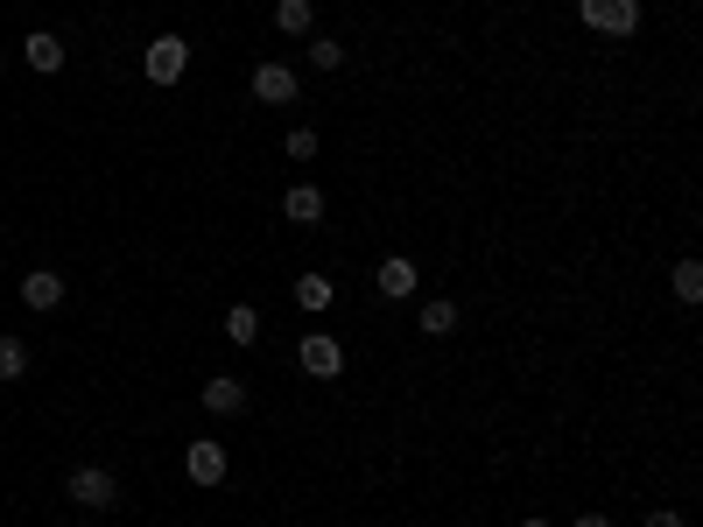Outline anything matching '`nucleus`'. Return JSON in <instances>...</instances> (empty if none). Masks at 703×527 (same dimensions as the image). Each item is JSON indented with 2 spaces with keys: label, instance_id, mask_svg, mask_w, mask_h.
<instances>
[{
  "label": "nucleus",
  "instance_id": "nucleus-1",
  "mask_svg": "<svg viewBox=\"0 0 703 527\" xmlns=\"http://www.w3.org/2000/svg\"><path fill=\"white\" fill-rule=\"evenodd\" d=\"M141 71H148V85H177L190 71V43L183 35H156V43L141 50Z\"/></svg>",
  "mask_w": 703,
  "mask_h": 527
},
{
  "label": "nucleus",
  "instance_id": "nucleus-2",
  "mask_svg": "<svg viewBox=\"0 0 703 527\" xmlns=\"http://www.w3.org/2000/svg\"><path fill=\"white\" fill-rule=\"evenodd\" d=\"M296 366L310 373V380H338V373H345V345H338L331 331H310V337L296 345Z\"/></svg>",
  "mask_w": 703,
  "mask_h": 527
},
{
  "label": "nucleus",
  "instance_id": "nucleus-3",
  "mask_svg": "<svg viewBox=\"0 0 703 527\" xmlns=\"http://www.w3.org/2000/svg\"><path fill=\"white\" fill-rule=\"evenodd\" d=\"M577 14L598 35H633L640 29V0H577Z\"/></svg>",
  "mask_w": 703,
  "mask_h": 527
},
{
  "label": "nucleus",
  "instance_id": "nucleus-4",
  "mask_svg": "<svg viewBox=\"0 0 703 527\" xmlns=\"http://www.w3.org/2000/svg\"><path fill=\"white\" fill-rule=\"evenodd\" d=\"M64 493H71V499H78V506H99V514H106V506H113V499H120V478H113V472H106V464H78V472H71V478H64Z\"/></svg>",
  "mask_w": 703,
  "mask_h": 527
},
{
  "label": "nucleus",
  "instance_id": "nucleus-5",
  "mask_svg": "<svg viewBox=\"0 0 703 527\" xmlns=\"http://www.w3.org/2000/svg\"><path fill=\"white\" fill-rule=\"evenodd\" d=\"M246 85H254L260 106H289V99H296V71L275 64V56H268V64H254V78H246Z\"/></svg>",
  "mask_w": 703,
  "mask_h": 527
},
{
  "label": "nucleus",
  "instance_id": "nucleus-6",
  "mask_svg": "<svg viewBox=\"0 0 703 527\" xmlns=\"http://www.w3.org/2000/svg\"><path fill=\"white\" fill-rule=\"evenodd\" d=\"M183 472H190V485H219L225 478V443L219 437H198L183 450Z\"/></svg>",
  "mask_w": 703,
  "mask_h": 527
},
{
  "label": "nucleus",
  "instance_id": "nucleus-7",
  "mask_svg": "<svg viewBox=\"0 0 703 527\" xmlns=\"http://www.w3.org/2000/svg\"><path fill=\"white\" fill-rule=\"evenodd\" d=\"M22 64H29V71H43V78H50V71H64V35L35 29L29 43H22Z\"/></svg>",
  "mask_w": 703,
  "mask_h": 527
},
{
  "label": "nucleus",
  "instance_id": "nucleus-8",
  "mask_svg": "<svg viewBox=\"0 0 703 527\" xmlns=\"http://www.w3.org/2000/svg\"><path fill=\"white\" fill-rule=\"evenodd\" d=\"M281 218L289 225H324V191H317V183H296V191L281 197Z\"/></svg>",
  "mask_w": 703,
  "mask_h": 527
},
{
  "label": "nucleus",
  "instance_id": "nucleus-9",
  "mask_svg": "<svg viewBox=\"0 0 703 527\" xmlns=\"http://www.w3.org/2000/svg\"><path fill=\"white\" fill-rule=\"evenodd\" d=\"M22 303H29V310H56V303H64V275L29 268V275H22Z\"/></svg>",
  "mask_w": 703,
  "mask_h": 527
},
{
  "label": "nucleus",
  "instance_id": "nucleus-10",
  "mask_svg": "<svg viewBox=\"0 0 703 527\" xmlns=\"http://www.w3.org/2000/svg\"><path fill=\"white\" fill-rule=\"evenodd\" d=\"M373 275H380V295H394V303H402V295H415V260H408V254H387Z\"/></svg>",
  "mask_w": 703,
  "mask_h": 527
},
{
  "label": "nucleus",
  "instance_id": "nucleus-11",
  "mask_svg": "<svg viewBox=\"0 0 703 527\" xmlns=\"http://www.w3.org/2000/svg\"><path fill=\"white\" fill-rule=\"evenodd\" d=\"M204 408H212V416H246V380H204Z\"/></svg>",
  "mask_w": 703,
  "mask_h": 527
},
{
  "label": "nucleus",
  "instance_id": "nucleus-12",
  "mask_svg": "<svg viewBox=\"0 0 703 527\" xmlns=\"http://www.w3.org/2000/svg\"><path fill=\"white\" fill-rule=\"evenodd\" d=\"M331 303H338V281L331 275H296V310L317 316V310H331Z\"/></svg>",
  "mask_w": 703,
  "mask_h": 527
},
{
  "label": "nucleus",
  "instance_id": "nucleus-13",
  "mask_svg": "<svg viewBox=\"0 0 703 527\" xmlns=\"http://www.w3.org/2000/svg\"><path fill=\"white\" fill-rule=\"evenodd\" d=\"M275 29L281 35H317V8L310 0H275Z\"/></svg>",
  "mask_w": 703,
  "mask_h": 527
},
{
  "label": "nucleus",
  "instance_id": "nucleus-14",
  "mask_svg": "<svg viewBox=\"0 0 703 527\" xmlns=\"http://www.w3.org/2000/svg\"><path fill=\"white\" fill-rule=\"evenodd\" d=\"M415 324H423L429 337H450V331H458V303H450V295H436V303H423Z\"/></svg>",
  "mask_w": 703,
  "mask_h": 527
},
{
  "label": "nucleus",
  "instance_id": "nucleus-15",
  "mask_svg": "<svg viewBox=\"0 0 703 527\" xmlns=\"http://www.w3.org/2000/svg\"><path fill=\"white\" fill-rule=\"evenodd\" d=\"M225 337H233V345H254V337H260V310L233 303V310H225Z\"/></svg>",
  "mask_w": 703,
  "mask_h": 527
},
{
  "label": "nucleus",
  "instance_id": "nucleus-16",
  "mask_svg": "<svg viewBox=\"0 0 703 527\" xmlns=\"http://www.w3.org/2000/svg\"><path fill=\"white\" fill-rule=\"evenodd\" d=\"M302 56H310L317 71H338V64H345V43H331V35H302Z\"/></svg>",
  "mask_w": 703,
  "mask_h": 527
},
{
  "label": "nucleus",
  "instance_id": "nucleus-17",
  "mask_svg": "<svg viewBox=\"0 0 703 527\" xmlns=\"http://www.w3.org/2000/svg\"><path fill=\"white\" fill-rule=\"evenodd\" d=\"M22 373H29V345L0 331V380H22Z\"/></svg>",
  "mask_w": 703,
  "mask_h": 527
},
{
  "label": "nucleus",
  "instance_id": "nucleus-18",
  "mask_svg": "<svg viewBox=\"0 0 703 527\" xmlns=\"http://www.w3.org/2000/svg\"><path fill=\"white\" fill-rule=\"evenodd\" d=\"M281 155H289V162H317V127H289Z\"/></svg>",
  "mask_w": 703,
  "mask_h": 527
},
{
  "label": "nucleus",
  "instance_id": "nucleus-19",
  "mask_svg": "<svg viewBox=\"0 0 703 527\" xmlns=\"http://www.w3.org/2000/svg\"><path fill=\"white\" fill-rule=\"evenodd\" d=\"M675 295H682V303L703 295V260H675Z\"/></svg>",
  "mask_w": 703,
  "mask_h": 527
},
{
  "label": "nucleus",
  "instance_id": "nucleus-20",
  "mask_svg": "<svg viewBox=\"0 0 703 527\" xmlns=\"http://www.w3.org/2000/svg\"><path fill=\"white\" fill-rule=\"evenodd\" d=\"M648 527H682V514H675V506H654V514H648Z\"/></svg>",
  "mask_w": 703,
  "mask_h": 527
},
{
  "label": "nucleus",
  "instance_id": "nucleus-21",
  "mask_svg": "<svg viewBox=\"0 0 703 527\" xmlns=\"http://www.w3.org/2000/svg\"><path fill=\"white\" fill-rule=\"evenodd\" d=\"M577 527H613V520H605V514H584V520H577Z\"/></svg>",
  "mask_w": 703,
  "mask_h": 527
},
{
  "label": "nucleus",
  "instance_id": "nucleus-22",
  "mask_svg": "<svg viewBox=\"0 0 703 527\" xmlns=\"http://www.w3.org/2000/svg\"><path fill=\"white\" fill-rule=\"evenodd\" d=\"M521 527H548V520H521Z\"/></svg>",
  "mask_w": 703,
  "mask_h": 527
}]
</instances>
